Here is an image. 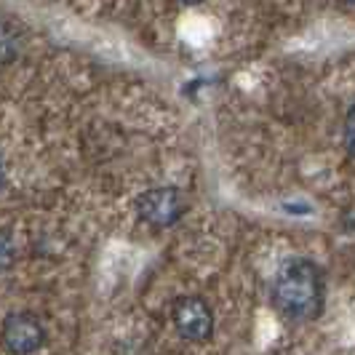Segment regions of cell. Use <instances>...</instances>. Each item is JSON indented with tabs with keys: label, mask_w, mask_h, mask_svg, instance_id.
Listing matches in <instances>:
<instances>
[{
	"label": "cell",
	"mask_w": 355,
	"mask_h": 355,
	"mask_svg": "<svg viewBox=\"0 0 355 355\" xmlns=\"http://www.w3.org/2000/svg\"><path fill=\"white\" fill-rule=\"evenodd\" d=\"M275 307L294 320L315 318L323 307V275L307 259H291L281 267L272 286Z\"/></svg>",
	"instance_id": "cell-1"
},
{
	"label": "cell",
	"mask_w": 355,
	"mask_h": 355,
	"mask_svg": "<svg viewBox=\"0 0 355 355\" xmlns=\"http://www.w3.org/2000/svg\"><path fill=\"white\" fill-rule=\"evenodd\" d=\"M184 209H187V200L177 187H155L137 200L139 219L150 227H171L174 222H179Z\"/></svg>",
	"instance_id": "cell-2"
},
{
	"label": "cell",
	"mask_w": 355,
	"mask_h": 355,
	"mask_svg": "<svg viewBox=\"0 0 355 355\" xmlns=\"http://www.w3.org/2000/svg\"><path fill=\"white\" fill-rule=\"evenodd\" d=\"M171 318L177 331L184 339H193V342H203V339L211 337L214 331V315L209 310V304L198 297H182L174 302L171 310Z\"/></svg>",
	"instance_id": "cell-3"
},
{
	"label": "cell",
	"mask_w": 355,
	"mask_h": 355,
	"mask_svg": "<svg viewBox=\"0 0 355 355\" xmlns=\"http://www.w3.org/2000/svg\"><path fill=\"white\" fill-rule=\"evenodd\" d=\"M46 339V331L40 326V320L30 313H14L3 323V345L14 355H33L40 350Z\"/></svg>",
	"instance_id": "cell-4"
},
{
	"label": "cell",
	"mask_w": 355,
	"mask_h": 355,
	"mask_svg": "<svg viewBox=\"0 0 355 355\" xmlns=\"http://www.w3.org/2000/svg\"><path fill=\"white\" fill-rule=\"evenodd\" d=\"M14 49H17V33L6 21H0V59H8Z\"/></svg>",
	"instance_id": "cell-5"
},
{
	"label": "cell",
	"mask_w": 355,
	"mask_h": 355,
	"mask_svg": "<svg viewBox=\"0 0 355 355\" xmlns=\"http://www.w3.org/2000/svg\"><path fill=\"white\" fill-rule=\"evenodd\" d=\"M345 144H347L350 155L355 158V105L350 107V112L345 118Z\"/></svg>",
	"instance_id": "cell-6"
},
{
	"label": "cell",
	"mask_w": 355,
	"mask_h": 355,
	"mask_svg": "<svg viewBox=\"0 0 355 355\" xmlns=\"http://www.w3.org/2000/svg\"><path fill=\"white\" fill-rule=\"evenodd\" d=\"M14 262V246H11V238L6 232H0V270L8 267Z\"/></svg>",
	"instance_id": "cell-7"
},
{
	"label": "cell",
	"mask_w": 355,
	"mask_h": 355,
	"mask_svg": "<svg viewBox=\"0 0 355 355\" xmlns=\"http://www.w3.org/2000/svg\"><path fill=\"white\" fill-rule=\"evenodd\" d=\"M3 182H6V163L0 158V187H3Z\"/></svg>",
	"instance_id": "cell-8"
},
{
	"label": "cell",
	"mask_w": 355,
	"mask_h": 355,
	"mask_svg": "<svg viewBox=\"0 0 355 355\" xmlns=\"http://www.w3.org/2000/svg\"><path fill=\"white\" fill-rule=\"evenodd\" d=\"M184 3H200V0H184Z\"/></svg>",
	"instance_id": "cell-9"
},
{
	"label": "cell",
	"mask_w": 355,
	"mask_h": 355,
	"mask_svg": "<svg viewBox=\"0 0 355 355\" xmlns=\"http://www.w3.org/2000/svg\"><path fill=\"white\" fill-rule=\"evenodd\" d=\"M342 3H355V0H342Z\"/></svg>",
	"instance_id": "cell-10"
}]
</instances>
